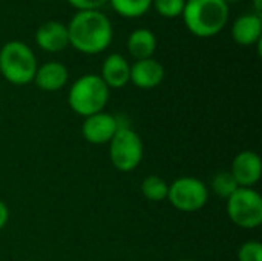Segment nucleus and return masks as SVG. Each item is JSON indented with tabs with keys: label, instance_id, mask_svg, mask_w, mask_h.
Segmentation results:
<instances>
[{
	"label": "nucleus",
	"instance_id": "nucleus-17",
	"mask_svg": "<svg viewBox=\"0 0 262 261\" xmlns=\"http://www.w3.org/2000/svg\"><path fill=\"white\" fill-rule=\"evenodd\" d=\"M112 8L123 17H141L149 11L154 0H109Z\"/></svg>",
	"mask_w": 262,
	"mask_h": 261
},
{
	"label": "nucleus",
	"instance_id": "nucleus-6",
	"mask_svg": "<svg viewBox=\"0 0 262 261\" xmlns=\"http://www.w3.org/2000/svg\"><path fill=\"white\" fill-rule=\"evenodd\" d=\"M227 214L233 225L256 229L262 223L261 194L252 188H238L227 200Z\"/></svg>",
	"mask_w": 262,
	"mask_h": 261
},
{
	"label": "nucleus",
	"instance_id": "nucleus-9",
	"mask_svg": "<svg viewBox=\"0 0 262 261\" xmlns=\"http://www.w3.org/2000/svg\"><path fill=\"white\" fill-rule=\"evenodd\" d=\"M230 174L239 188H252L261 180L262 162L255 151H241L232 162Z\"/></svg>",
	"mask_w": 262,
	"mask_h": 261
},
{
	"label": "nucleus",
	"instance_id": "nucleus-19",
	"mask_svg": "<svg viewBox=\"0 0 262 261\" xmlns=\"http://www.w3.org/2000/svg\"><path fill=\"white\" fill-rule=\"evenodd\" d=\"M154 8L155 11L163 15V17H177L183 14L186 0H154Z\"/></svg>",
	"mask_w": 262,
	"mask_h": 261
},
{
	"label": "nucleus",
	"instance_id": "nucleus-25",
	"mask_svg": "<svg viewBox=\"0 0 262 261\" xmlns=\"http://www.w3.org/2000/svg\"><path fill=\"white\" fill-rule=\"evenodd\" d=\"M178 261H195V260H178Z\"/></svg>",
	"mask_w": 262,
	"mask_h": 261
},
{
	"label": "nucleus",
	"instance_id": "nucleus-21",
	"mask_svg": "<svg viewBox=\"0 0 262 261\" xmlns=\"http://www.w3.org/2000/svg\"><path fill=\"white\" fill-rule=\"evenodd\" d=\"M69 5L77 8L78 11H98L109 0H66Z\"/></svg>",
	"mask_w": 262,
	"mask_h": 261
},
{
	"label": "nucleus",
	"instance_id": "nucleus-26",
	"mask_svg": "<svg viewBox=\"0 0 262 261\" xmlns=\"http://www.w3.org/2000/svg\"><path fill=\"white\" fill-rule=\"evenodd\" d=\"M25 261H35V260H25Z\"/></svg>",
	"mask_w": 262,
	"mask_h": 261
},
{
	"label": "nucleus",
	"instance_id": "nucleus-16",
	"mask_svg": "<svg viewBox=\"0 0 262 261\" xmlns=\"http://www.w3.org/2000/svg\"><path fill=\"white\" fill-rule=\"evenodd\" d=\"M169 183L160 175H147L141 183V192L146 200L158 203L167 200Z\"/></svg>",
	"mask_w": 262,
	"mask_h": 261
},
{
	"label": "nucleus",
	"instance_id": "nucleus-2",
	"mask_svg": "<svg viewBox=\"0 0 262 261\" xmlns=\"http://www.w3.org/2000/svg\"><path fill=\"white\" fill-rule=\"evenodd\" d=\"M181 15L193 35L209 38L224 29L229 20V5L224 0H187Z\"/></svg>",
	"mask_w": 262,
	"mask_h": 261
},
{
	"label": "nucleus",
	"instance_id": "nucleus-4",
	"mask_svg": "<svg viewBox=\"0 0 262 261\" xmlns=\"http://www.w3.org/2000/svg\"><path fill=\"white\" fill-rule=\"evenodd\" d=\"M37 58L32 49L18 40L8 42L0 49V74L12 85L23 86L34 82Z\"/></svg>",
	"mask_w": 262,
	"mask_h": 261
},
{
	"label": "nucleus",
	"instance_id": "nucleus-18",
	"mask_svg": "<svg viewBox=\"0 0 262 261\" xmlns=\"http://www.w3.org/2000/svg\"><path fill=\"white\" fill-rule=\"evenodd\" d=\"M238 188L239 186L230 171H220L212 178V191L223 200H227Z\"/></svg>",
	"mask_w": 262,
	"mask_h": 261
},
{
	"label": "nucleus",
	"instance_id": "nucleus-13",
	"mask_svg": "<svg viewBox=\"0 0 262 261\" xmlns=\"http://www.w3.org/2000/svg\"><path fill=\"white\" fill-rule=\"evenodd\" d=\"M262 17L259 14H244L232 26V37L241 46H252L261 42Z\"/></svg>",
	"mask_w": 262,
	"mask_h": 261
},
{
	"label": "nucleus",
	"instance_id": "nucleus-24",
	"mask_svg": "<svg viewBox=\"0 0 262 261\" xmlns=\"http://www.w3.org/2000/svg\"><path fill=\"white\" fill-rule=\"evenodd\" d=\"M226 3H229V2H236V0H224Z\"/></svg>",
	"mask_w": 262,
	"mask_h": 261
},
{
	"label": "nucleus",
	"instance_id": "nucleus-7",
	"mask_svg": "<svg viewBox=\"0 0 262 261\" xmlns=\"http://www.w3.org/2000/svg\"><path fill=\"white\" fill-rule=\"evenodd\" d=\"M167 200L181 212L201 211L209 200V188L195 177H180L169 185Z\"/></svg>",
	"mask_w": 262,
	"mask_h": 261
},
{
	"label": "nucleus",
	"instance_id": "nucleus-8",
	"mask_svg": "<svg viewBox=\"0 0 262 261\" xmlns=\"http://www.w3.org/2000/svg\"><path fill=\"white\" fill-rule=\"evenodd\" d=\"M120 126L121 125L117 117L106 112H98L84 118L81 134L84 140L92 145H104L112 140Z\"/></svg>",
	"mask_w": 262,
	"mask_h": 261
},
{
	"label": "nucleus",
	"instance_id": "nucleus-12",
	"mask_svg": "<svg viewBox=\"0 0 262 261\" xmlns=\"http://www.w3.org/2000/svg\"><path fill=\"white\" fill-rule=\"evenodd\" d=\"M100 77L109 89L123 88L130 82V65L121 54H111L103 62Z\"/></svg>",
	"mask_w": 262,
	"mask_h": 261
},
{
	"label": "nucleus",
	"instance_id": "nucleus-14",
	"mask_svg": "<svg viewBox=\"0 0 262 261\" xmlns=\"http://www.w3.org/2000/svg\"><path fill=\"white\" fill-rule=\"evenodd\" d=\"M68 69L60 62H48L37 68V72L34 75V83L46 92H55L60 91L66 82H68Z\"/></svg>",
	"mask_w": 262,
	"mask_h": 261
},
{
	"label": "nucleus",
	"instance_id": "nucleus-11",
	"mask_svg": "<svg viewBox=\"0 0 262 261\" xmlns=\"http://www.w3.org/2000/svg\"><path fill=\"white\" fill-rule=\"evenodd\" d=\"M164 80V66L155 58L137 60L130 66V82L141 89L157 88Z\"/></svg>",
	"mask_w": 262,
	"mask_h": 261
},
{
	"label": "nucleus",
	"instance_id": "nucleus-20",
	"mask_svg": "<svg viewBox=\"0 0 262 261\" xmlns=\"http://www.w3.org/2000/svg\"><path fill=\"white\" fill-rule=\"evenodd\" d=\"M239 261H262V245L259 242H246L238 251Z\"/></svg>",
	"mask_w": 262,
	"mask_h": 261
},
{
	"label": "nucleus",
	"instance_id": "nucleus-1",
	"mask_svg": "<svg viewBox=\"0 0 262 261\" xmlns=\"http://www.w3.org/2000/svg\"><path fill=\"white\" fill-rule=\"evenodd\" d=\"M69 45L83 54H100L112 42V23L98 11H78L69 22Z\"/></svg>",
	"mask_w": 262,
	"mask_h": 261
},
{
	"label": "nucleus",
	"instance_id": "nucleus-10",
	"mask_svg": "<svg viewBox=\"0 0 262 261\" xmlns=\"http://www.w3.org/2000/svg\"><path fill=\"white\" fill-rule=\"evenodd\" d=\"M35 42L46 52H60L69 45L68 28L61 22L49 20L37 29Z\"/></svg>",
	"mask_w": 262,
	"mask_h": 261
},
{
	"label": "nucleus",
	"instance_id": "nucleus-3",
	"mask_svg": "<svg viewBox=\"0 0 262 261\" xmlns=\"http://www.w3.org/2000/svg\"><path fill=\"white\" fill-rule=\"evenodd\" d=\"M107 100L109 88L97 74L81 75L72 83L68 94V103L71 109L84 118L103 112L107 105Z\"/></svg>",
	"mask_w": 262,
	"mask_h": 261
},
{
	"label": "nucleus",
	"instance_id": "nucleus-22",
	"mask_svg": "<svg viewBox=\"0 0 262 261\" xmlns=\"http://www.w3.org/2000/svg\"><path fill=\"white\" fill-rule=\"evenodd\" d=\"M8 220H9V209H8V206L0 200V231L6 226Z\"/></svg>",
	"mask_w": 262,
	"mask_h": 261
},
{
	"label": "nucleus",
	"instance_id": "nucleus-15",
	"mask_svg": "<svg viewBox=\"0 0 262 261\" xmlns=\"http://www.w3.org/2000/svg\"><path fill=\"white\" fill-rule=\"evenodd\" d=\"M127 51L135 60L152 58L157 51V37L150 29L138 28L127 37Z\"/></svg>",
	"mask_w": 262,
	"mask_h": 261
},
{
	"label": "nucleus",
	"instance_id": "nucleus-5",
	"mask_svg": "<svg viewBox=\"0 0 262 261\" xmlns=\"http://www.w3.org/2000/svg\"><path fill=\"white\" fill-rule=\"evenodd\" d=\"M144 146L141 137L127 126H120L109 142V158L115 169L130 172L137 169L143 160Z\"/></svg>",
	"mask_w": 262,
	"mask_h": 261
},
{
	"label": "nucleus",
	"instance_id": "nucleus-23",
	"mask_svg": "<svg viewBox=\"0 0 262 261\" xmlns=\"http://www.w3.org/2000/svg\"><path fill=\"white\" fill-rule=\"evenodd\" d=\"M253 6H255V11H256V14H259V15H261L262 0H253Z\"/></svg>",
	"mask_w": 262,
	"mask_h": 261
}]
</instances>
